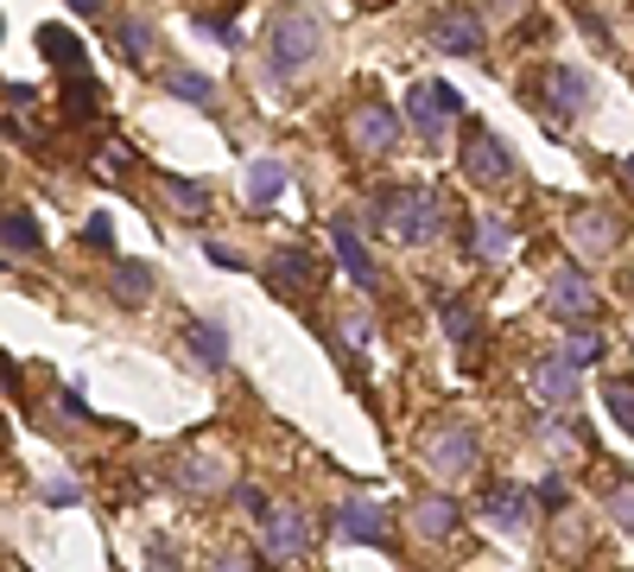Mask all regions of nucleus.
<instances>
[{"instance_id":"1","label":"nucleus","mask_w":634,"mask_h":572,"mask_svg":"<svg viewBox=\"0 0 634 572\" xmlns=\"http://www.w3.org/2000/svg\"><path fill=\"white\" fill-rule=\"evenodd\" d=\"M318 52H324V20H318L311 7H286V13H273V32H267V64H273L279 77H299Z\"/></svg>"},{"instance_id":"2","label":"nucleus","mask_w":634,"mask_h":572,"mask_svg":"<svg viewBox=\"0 0 634 572\" xmlns=\"http://www.w3.org/2000/svg\"><path fill=\"white\" fill-rule=\"evenodd\" d=\"M375 210H380V223L400 235V242H412V248L444 230V204H438V191H387Z\"/></svg>"},{"instance_id":"3","label":"nucleus","mask_w":634,"mask_h":572,"mask_svg":"<svg viewBox=\"0 0 634 572\" xmlns=\"http://www.w3.org/2000/svg\"><path fill=\"white\" fill-rule=\"evenodd\" d=\"M527 96L546 108L552 121H578L583 108H590V77L571 71V64H546L539 77H527Z\"/></svg>"},{"instance_id":"4","label":"nucleus","mask_w":634,"mask_h":572,"mask_svg":"<svg viewBox=\"0 0 634 572\" xmlns=\"http://www.w3.org/2000/svg\"><path fill=\"white\" fill-rule=\"evenodd\" d=\"M406 115H412V128L426 134V140H438V134L451 128V115H463V96H456L451 83H412Z\"/></svg>"},{"instance_id":"5","label":"nucleus","mask_w":634,"mask_h":572,"mask_svg":"<svg viewBox=\"0 0 634 572\" xmlns=\"http://www.w3.org/2000/svg\"><path fill=\"white\" fill-rule=\"evenodd\" d=\"M463 172L476 184H502V179H514V153H507L488 128H470V140H463Z\"/></svg>"},{"instance_id":"6","label":"nucleus","mask_w":634,"mask_h":572,"mask_svg":"<svg viewBox=\"0 0 634 572\" xmlns=\"http://www.w3.org/2000/svg\"><path fill=\"white\" fill-rule=\"evenodd\" d=\"M546 306H552L558 318H571V325H583V318L597 313V286L583 280L578 267H558L552 280H546Z\"/></svg>"},{"instance_id":"7","label":"nucleus","mask_w":634,"mask_h":572,"mask_svg":"<svg viewBox=\"0 0 634 572\" xmlns=\"http://www.w3.org/2000/svg\"><path fill=\"white\" fill-rule=\"evenodd\" d=\"M426 465L438 477H463V470L476 465V433L470 426H444V433H431L426 439Z\"/></svg>"},{"instance_id":"8","label":"nucleus","mask_w":634,"mask_h":572,"mask_svg":"<svg viewBox=\"0 0 634 572\" xmlns=\"http://www.w3.org/2000/svg\"><path fill=\"white\" fill-rule=\"evenodd\" d=\"M350 140L362 147V153H387V147L400 140V115H394L387 103H362L350 115Z\"/></svg>"},{"instance_id":"9","label":"nucleus","mask_w":634,"mask_h":572,"mask_svg":"<svg viewBox=\"0 0 634 572\" xmlns=\"http://www.w3.org/2000/svg\"><path fill=\"white\" fill-rule=\"evenodd\" d=\"M330 242H336V261H343V274H350L355 286H375V280H380V274H375V255H368V242L355 235L350 216H336V223H330Z\"/></svg>"},{"instance_id":"10","label":"nucleus","mask_w":634,"mask_h":572,"mask_svg":"<svg viewBox=\"0 0 634 572\" xmlns=\"http://www.w3.org/2000/svg\"><path fill=\"white\" fill-rule=\"evenodd\" d=\"M431 45L451 57H476L482 52V20L476 13H438L431 20Z\"/></svg>"},{"instance_id":"11","label":"nucleus","mask_w":634,"mask_h":572,"mask_svg":"<svg viewBox=\"0 0 634 572\" xmlns=\"http://www.w3.org/2000/svg\"><path fill=\"white\" fill-rule=\"evenodd\" d=\"M533 394H539L546 407H571V401H578V369L565 363V357H546V363L533 369Z\"/></svg>"},{"instance_id":"12","label":"nucleus","mask_w":634,"mask_h":572,"mask_svg":"<svg viewBox=\"0 0 634 572\" xmlns=\"http://www.w3.org/2000/svg\"><path fill=\"white\" fill-rule=\"evenodd\" d=\"M260 528H267V547H273L279 560H292V553L311 547V528H304V516H292V509H273Z\"/></svg>"},{"instance_id":"13","label":"nucleus","mask_w":634,"mask_h":572,"mask_svg":"<svg viewBox=\"0 0 634 572\" xmlns=\"http://www.w3.org/2000/svg\"><path fill=\"white\" fill-rule=\"evenodd\" d=\"M336 528H343L350 541H387V509H380V502H343V509H336Z\"/></svg>"},{"instance_id":"14","label":"nucleus","mask_w":634,"mask_h":572,"mask_svg":"<svg viewBox=\"0 0 634 572\" xmlns=\"http://www.w3.org/2000/svg\"><path fill=\"white\" fill-rule=\"evenodd\" d=\"M311 280H318V261L304 255V248H279V261H273V286H279V293L304 299V293H311Z\"/></svg>"},{"instance_id":"15","label":"nucleus","mask_w":634,"mask_h":572,"mask_svg":"<svg viewBox=\"0 0 634 572\" xmlns=\"http://www.w3.org/2000/svg\"><path fill=\"white\" fill-rule=\"evenodd\" d=\"M184 350H191L203 369H228V331L223 325H209V318H197V325L184 331Z\"/></svg>"},{"instance_id":"16","label":"nucleus","mask_w":634,"mask_h":572,"mask_svg":"<svg viewBox=\"0 0 634 572\" xmlns=\"http://www.w3.org/2000/svg\"><path fill=\"white\" fill-rule=\"evenodd\" d=\"M39 52H45L57 71H76V77H83V64H89V57H83V39H76L71 27H39Z\"/></svg>"},{"instance_id":"17","label":"nucleus","mask_w":634,"mask_h":572,"mask_svg":"<svg viewBox=\"0 0 634 572\" xmlns=\"http://www.w3.org/2000/svg\"><path fill=\"white\" fill-rule=\"evenodd\" d=\"M615 216H603V210H583L578 223H571V242H578L583 255H609V248H615Z\"/></svg>"},{"instance_id":"18","label":"nucleus","mask_w":634,"mask_h":572,"mask_svg":"<svg viewBox=\"0 0 634 572\" xmlns=\"http://www.w3.org/2000/svg\"><path fill=\"white\" fill-rule=\"evenodd\" d=\"M279 191H286V166H279V159H254V166H248V204L254 210H273Z\"/></svg>"},{"instance_id":"19","label":"nucleus","mask_w":634,"mask_h":572,"mask_svg":"<svg viewBox=\"0 0 634 572\" xmlns=\"http://www.w3.org/2000/svg\"><path fill=\"white\" fill-rule=\"evenodd\" d=\"M482 509H488L495 528H520V521H527V490H520V484H495Z\"/></svg>"},{"instance_id":"20","label":"nucleus","mask_w":634,"mask_h":572,"mask_svg":"<svg viewBox=\"0 0 634 572\" xmlns=\"http://www.w3.org/2000/svg\"><path fill=\"white\" fill-rule=\"evenodd\" d=\"M412 528L431 534V541H444V534L456 528V502H451V496H426V502L412 509Z\"/></svg>"},{"instance_id":"21","label":"nucleus","mask_w":634,"mask_h":572,"mask_svg":"<svg viewBox=\"0 0 634 572\" xmlns=\"http://www.w3.org/2000/svg\"><path fill=\"white\" fill-rule=\"evenodd\" d=\"M115 45H121V57L140 64V57L152 52V20L147 13H121V20H115Z\"/></svg>"},{"instance_id":"22","label":"nucleus","mask_w":634,"mask_h":572,"mask_svg":"<svg viewBox=\"0 0 634 572\" xmlns=\"http://www.w3.org/2000/svg\"><path fill=\"white\" fill-rule=\"evenodd\" d=\"M438 313H444V331H451V343L456 350H476V313H470V306H463V299H438Z\"/></svg>"},{"instance_id":"23","label":"nucleus","mask_w":634,"mask_h":572,"mask_svg":"<svg viewBox=\"0 0 634 572\" xmlns=\"http://www.w3.org/2000/svg\"><path fill=\"white\" fill-rule=\"evenodd\" d=\"M0 242H7L13 255H39V223H32L25 210H7V216H0Z\"/></svg>"},{"instance_id":"24","label":"nucleus","mask_w":634,"mask_h":572,"mask_svg":"<svg viewBox=\"0 0 634 572\" xmlns=\"http://www.w3.org/2000/svg\"><path fill=\"white\" fill-rule=\"evenodd\" d=\"M172 96H184L191 108H216V83L203 77V71H178V77H172Z\"/></svg>"},{"instance_id":"25","label":"nucleus","mask_w":634,"mask_h":572,"mask_svg":"<svg viewBox=\"0 0 634 572\" xmlns=\"http://www.w3.org/2000/svg\"><path fill=\"white\" fill-rule=\"evenodd\" d=\"M228 470H223V458L216 452H203V458H191V470H184V490H216Z\"/></svg>"},{"instance_id":"26","label":"nucleus","mask_w":634,"mask_h":572,"mask_svg":"<svg viewBox=\"0 0 634 572\" xmlns=\"http://www.w3.org/2000/svg\"><path fill=\"white\" fill-rule=\"evenodd\" d=\"M597 357H603V331H571V343H565V363L571 369H583V363H597Z\"/></svg>"},{"instance_id":"27","label":"nucleus","mask_w":634,"mask_h":572,"mask_svg":"<svg viewBox=\"0 0 634 572\" xmlns=\"http://www.w3.org/2000/svg\"><path fill=\"white\" fill-rule=\"evenodd\" d=\"M507 242H514V223H502V216H482V223H476V248H482V255H507Z\"/></svg>"},{"instance_id":"28","label":"nucleus","mask_w":634,"mask_h":572,"mask_svg":"<svg viewBox=\"0 0 634 572\" xmlns=\"http://www.w3.org/2000/svg\"><path fill=\"white\" fill-rule=\"evenodd\" d=\"M115 293H121L127 306H140V299L152 293V267H140V261H133V267H121V274H115Z\"/></svg>"},{"instance_id":"29","label":"nucleus","mask_w":634,"mask_h":572,"mask_svg":"<svg viewBox=\"0 0 634 572\" xmlns=\"http://www.w3.org/2000/svg\"><path fill=\"white\" fill-rule=\"evenodd\" d=\"M603 401H609V414H615V426H628V433H634V382H628V375H622V382H609Z\"/></svg>"},{"instance_id":"30","label":"nucleus","mask_w":634,"mask_h":572,"mask_svg":"<svg viewBox=\"0 0 634 572\" xmlns=\"http://www.w3.org/2000/svg\"><path fill=\"white\" fill-rule=\"evenodd\" d=\"M172 204L184 210V216H203V210H209V191H203V184H191V179H184V184L172 179Z\"/></svg>"},{"instance_id":"31","label":"nucleus","mask_w":634,"mask_h":572,"mask_svg":"<svg viewBox=\"0 0 634 572\" xmlns=\"http://www.w3.org/2000/svg\"><path fill=\"white\" fill-rule=\"evenodd\" d=\"M609 516H615V528H628L634 534V490L622 484V490H609Z\"/></svg>"},{"instance_id":"32","label":"nucleus","mask_w":634,"mask_h":572,"mask_svg":"<svg viewBox=\"0 0 634 572\" xmlns=\"http://www.w3.org/2000/svg\"><path fill=\"white\" fill-rule=\"evenodd\" d=\"M45 502H51V509H71V502H76V484H71V477H51V484H45Z\"/></svg>"},{"instance_id":"33","label":"nucleus","mask_w":634,"mask_h":572,"mask_svg":"<svg viewBox=\"0 0 634 572\" xmlns=\"http://www.w3.org/2000/svg\"><path fill=\"white\" fill-rule=\"evenodd\" d=\"M197 32H209V39H223V45H241V32H235V20H209V13H203V20H197Z\"/></svg>"},{"instance_id":"34","label":"nucleus","mask_w":634,"mask_h":572,"mask_svg":"<svg viewBox=\"0 0 634 572\" xmlns=\"http://www.w3.org/2000/svg\"><path fill=\"white\" fill-rule=\"evenodd\" d=\"M203 255H209V267H241V255L228 242H203Z\"/></svg>"},{"instance_id":"35","label":"nucleus","mask_w":634,"mask_h":572,"mask_svg":"<svg viewBox=\"0 0 634 572\" xmlns=\"http://www.w3.org/2000/svg\"><path fill=\"white\" fill-rule=\"evenodd\" d=\"M539 496H546V509H565V477H546V484H539Z\"/></svg>"},{"instance_id":"36","label":"nucleus","mask_w":634,"mask_h":572,"mask_svg":"<svg viewBox=\"0 0 634 572\" xmlns=\"http://www.w3.org/2000/svg\"><path fill=\"white\" fill-rule=\"evenodd\" d=\"M203 572H248V560H241V553H216Z\"/></svg>"},{"instance_id":"37","label":"nucleus","mask_w":634,"mask_h":572,"mask_svg":"<svg viewBox=\"0 0 634 572\" xmlns=\"http://www.w3.org/2000/svg\"><path fill=\"white\" fill-rule=\"evenodd\" d=\"M108 235H115V223H108V216H89V242H96V248L108 242Z\"/></svg>"},{"instance_id":"38","label":"nucleus","mask_w":634,"mask_h":572,"mask_svg":"<svg viewBox=\"0 0 634 572\" xmlns=\"http://www.w3.org/2000/svg\"><path fill=\"white\" fill-rule=\"evenodd\" d=\"M76 13H83V20H89V13H101V0H71Z\"/></svg>"},{"instance_id":"39","label":"nucleus","mask_w":634,"mask_h":572,"mask_svg":"<svg viewBox=\"0 0 634 572\" xmlns=\"http://www.w3.org/2000/svg\"><path fill=\"white\" fill-rule=\"evenodd\" d=\"M622 172H628V184H634V159H628V166H622Z\"/></svg>"},{"instance_id":"40","label":"nucleus","mask_w":634,"mask_h":572,"mask_svg":"<svg viewBox=\"0 0 634 572\" xmlns=\"http://www.w3.org/2000/svg\"><path fill=\"white\" fill-rule=\"evenodd\" d=\"M362 7H368V0H362Z\"/></svg>"}]
</instances>
